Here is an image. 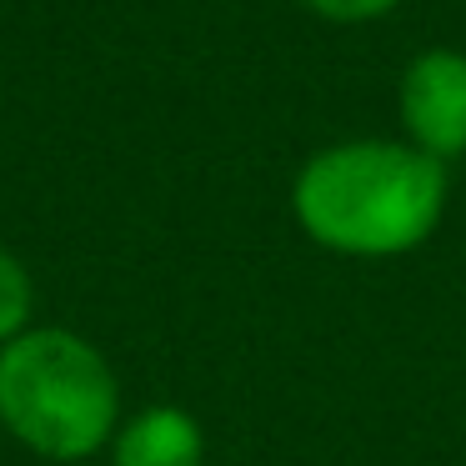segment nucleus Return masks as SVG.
Here are the masks:
<instances>
[{
	"label": "nucleus",
	"instance_id": "obj_1",
	"mask_svg": "<svg viewBox=\"0 0 466 466\" xmlns=\"http://www.w3.org/2000/svg\"><path fill=\"white\" fill-rule=\"evenodd\" d=\"M291 211L336 256H406L441 226L446 166L411 141H341L296 171Z\"/></svg>",
	"mask_w": 466,
	"mask_h": 466
},
{
	"label": "nucleus",
	"instance_id": "obj_2",
	"mask_svg": "<svg viewBox=\"0 0 466 466\" xmlns=\"http://www.w3.org/2000/svg\"><path fill=\"white\" fill-rule=\"evenodd\" d=\"M0 426L56 466H86L121 426V381L71 326H31L0 346Z\"/></svg>",
	"mask_w": 466,
	"mask_h": 466
},
{
	"label": "nucleus",
	"instance_id": "obj_3",
	"mask_svg": "<svg viewBox=\"0 0 466 466\" xmlns=\"http://www.w3.org/2000/svg\"><path fill=\"white\" fill-rule=\"evenodd\" d=\"M406 141L426 151L431 161H456L466 156V51L436 46V51L411 56L396 86Z\"/></svg>",
	"mask_w": 466,
	"mask_h": 466
},
{
	"label": "nucleus",
	"instance_id": "obj_4",
	"mask_svg": "<svg viewBox=\"0 0 466 466\" xmlns=\"http://www.w3.org/2000/svg\"><path fill=\"white\" fill-rule=\"evenodd\" d=\"M206 436L186 406H146L111 436V466H201Z\"/></svg>",
	"mask_w": 466,
	"mask_h": 466
},
{
	"label": "nucleus",
	"instance_id": "obj_5",
	"mask_svg": "<svg viewBox=\"0 0 466 466\" xmlns=\"http://www.w3.org/2000/svg\"><path fill=\"white\" fill-rule=\"evenodd\" d=\"M31 311H35L31 271H25L21 256L0 246V346H11L21 331H31Z\"/></svg>",
	"mask_w": 466,
	"mask_h": 466
},
{
	"label": "nucleus",
	"instance_id": "obj_6",
	"mask_svg": "<svg viewBox=\"0 0 466 466\" xmlns=\"http://www.w3.org/2000/svg\"><path fill=\"white\" fill-rule=\"evenodd\" d=\"M401 0H306V11L321 15L331 25H366V21H381L391 15Z\"/></svg>",
	"mask_w": 466,
	"mask_h": 466
}]
</instances>
